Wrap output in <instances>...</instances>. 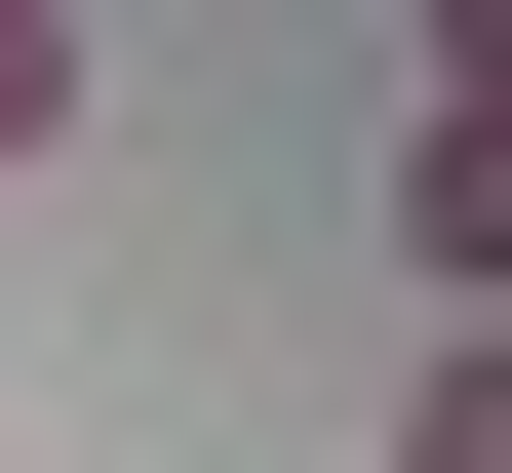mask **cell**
Segmentation results:
<instances>
[{
  "mask_svg": "<svg viewBox=\"0 0 512 473\" xmlns=\"http://www.w3.org/2000/svg\"><path fill=\"white\" fill-rule=\"evenodd\" d=\"M394 276H434V355L512 316V79H434V119H394Z\"/></svg>",
  "mask_w": 512,
  "mask_h": 473,
  "instance_id": "cell-1",
  "label": "cell"
},
{
  "mask_svg": "<svg viewBox=\"0 0 512 473\" xmlns=\"http://www.w3.org/2000/svg\"><path fill=\"white\" fill-rule=\"evenodd\" d=\"M394 473H512V316H473V355H434V395H394Z\"/></svg>",
  "mask_w": 512,
  "mask_h": 473,
  "instance_id": "cell-2",
  "label": "cell"
},
{
  "mask_svg": "<svg viewBox=\"0 0 512 473\" xmlns=\"http://www.w3.org/2000/svg\"><path fill=\"white\" fill-rule=\"evenodd\" d=\"M40 119H79V40H40V0H0V158H40Z\"/></svg>",
  "mask_w": 512,
  "mask_h": 473,
  "instance_id": "cell-3",
  "label": "cell"
}]
</instances>
